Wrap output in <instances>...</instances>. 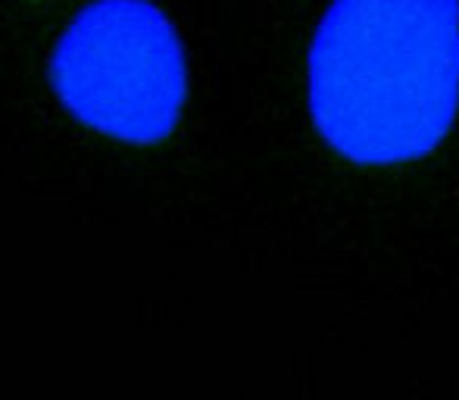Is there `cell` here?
Listing matches in <instances>:
<instances>
[{
  "label": "cell",
  "instance_id": "7a4b0ae2",
  "mask_svg": "<svg viewBox=\"0 0 459 400\" xmlns=\"http://www.w3.org/2000/svg\"><path fill=\"white\" fill-rule=\"evenodd\" d=\"M50 79L85 126L132 144L163 141L187 94L182 41L147 0L85 6L56 44Z\"/></svg>",
  "mask_w": 459,
  "mask_h": 400
},
{
  "label": "cell",
  "instance_id": "6da1fadb",
  "mask_svg": "<svg viewBox=\"0 0 459 400\" xmlns=\"http://www.w3.org/2000/svg\"><path fill=\"white\" fill-rule=\"evenodd\" d=\"M309 109L353 163L429 157L459 113V0H334L309 50Z\"/></svg>",
  "mask_w": 459,
  "mask_h": 400
}]
</instances>
